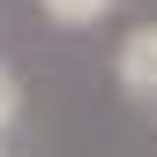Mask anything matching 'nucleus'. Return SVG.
<instances>
[{
    "label": "nucleus",
    "instance_id": "1",
    "mask_svg": "<svg viewBox=\"0 0 157 157\" xmlns=\"http://www.w3.org/2000/svg\"><path fill=\"white\" fill-rule=\"evenodd\" d=\"M120 82L135 97H157V30H135L120 45Z\"/></svg>",
    "mask_w": 157,
    "mask_h": 157
},
{
    "label": "nucleus",
    "instance_id": "2",
    "mask_svg": "<svg viewBox=\"0 0 157 157\" xmlns=\"http://www.w3.org/2000/svg\"><path fill=\"white\" fill-rule=\"evenodd\" d=\"M45 8H52V15H60V23H90V15H97V8H105V0H45Z\"/></svg>",
    "mask_w": 157,
    "mask_h": 157
},
{
    "label": "nucleus",
    "instance_id": "3",
    "mask_svg": "<svg viewBox=\"0 0 157 157\" xmlns=\"http://www.w3.org/2000/svg\"><path fill=\"white\" fill-rule=\"evenodd\" d=\"M8 112H15V82L0 75V120H8Z\"/></svg>",
    "mask_w": 157,
    "mask_h": 157
}]
</instances>
